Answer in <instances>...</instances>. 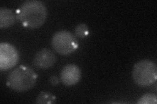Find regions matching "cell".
Here are the masks:
<instances>
[{
    "label": "cell",
    "mask_w": 157,
    "mask_h": 104,
    "mask_svg": "<svg viewBox=\"0 0 157 104\" xmlns=\"http://www.w3.org/2000/svg\"><path fill=\"white\" fill-rule=\"evenodd\" d=\"M47 16V9L43 2L29 0L24 2L18 10V18L23 26L36 29L42 26Z\"/></svg>",
    "instance_id": "obj_1"
},
{
    "label": "cell",
    "mask_w": 157,
    "mask_h": 104,
    "mask_svg": "<svg viewBox=\"0 0 157 104\" xmlns=\"http://www.w3.org/2000/svg\"><path fill=\"white\" fill-rule=\"evenodd\" d=\"M37 80V74L32 68L21 65L9 74L7 85L14 91L25 92L33 87Z\"/></svg>",
    "instance_id": "obj_2"
},
{
    "label": "cell",
    "mask_w": 157,
    "mask_h": 104,
    "mask_svg": "<svg viewBox=\"0 0 157 104\" xmlns=\"http://www.w3.org/2000/svg\"><path fill=\"white\" fill-rule=\"evenodd\" d=\"M132 77L134 82L142 87H148L155 83L157 80V66L155 62L144 59L133 67Z\"/></svg>",
    "instance_id": "obj_3"
},
{
    "label": "cell",
    "mask_w": 157,
    "mask_h": 104,
    "mask_svg": "<svg viewBox=\"0 0 157 104\" xmlns=\"http://www.w3.org/2000/svg\"><path fill=\"white\" fill-rule=\"evenodd\" d=\"M51 44L55 52L61 56L70 55L76 50L78 46L75 36L66 30L58 31L54 34Z\"/></svg>",
    "instance_id": "obj_4"
},
{
    "label": "cell",
    "mask_w": 157,
    "mask_h": 104,
    "mask_svg": "<svg viewBox=\"0 0 157 104\" xmlns=\"http://www.w3.org/2000/svg\"><path fill=\"white\" fill-rule=\"evenodd\" d=\"M19 61L17 49L6 42L0 44V70H8L16 66Z\"/></svg>",
    "instance_id": "obj_5"
},
{
    "label": "cell",
    "mask_w": 157,
    "mask_h": 104,
    "mask_svg": "<svg viewBox=\"0 0 157 104\" xmlns=\"http://www.w3.org/2000/svg\"><path fill=\"white\" fill-rule=\"evenodd\" d=\"M56 56L52 50L43 48L36 53L33 58V64L40 69H48L55 65Z\"/></svg>",
    "instance_id": "obj_6"
},
{
    "label": "cell",
    "mask_w": 157,
    "mask_h": 104,
    "mask_svg": "<svg viewBox=\"0 0 157 104\" xmlns=\"http://www.w3.org/2000/svg\"><path fill=\"white\" fill-rule=\"evenodd\" d=\"M81 78L80 68L76 64H70L62 68L60 73L61 81L66 86H73L79 82Z\"/></svg>",
    "instance_id": "obj_7"
},
{
    "label": "cell",
    "mask_w": 157,
    "mask_h": 104,
    "mask_svg": "<svg viewBox=\"0 0 157 104\" xmlns=\"http://www.w3.org/2000/svg\"><path fill=\"white\" fill-rule=\"evenodd\" d=\"M16 22V16L13 11L7 8H0V27L8 28Z\"/></svg>",
    "instance_id": "obj_8"
},
{
    "label": "cell",
    "mask_w": 157,
    "mask_h": 104,
    "mask_svg": "<svg viewBox=\"0 0 157 104\" xmlns=\"http://www.w3.org/2000/svg\"><path fill=\"white\" fill-rule=\"evenodd\" d=\"M56 100V96L49 92H41L36 98V103L38 104L55 103Z\"/></svg>",
    "instance_id": "obj_9"
},
{
    "label": "cell",
    "mask_w": 157,
    "mask_h": 104,
    "mask_svg": "<svg viewBox=\"0 0 157 104\" xmlns=\"http://www.w3.org/2000/svg\"><path fill=\"white\" fill-rule=\"evenodd\" d=\"M75 36L80 38H85L89 34V29L85 23H80L75 29Z\"/></svg>",
    "instance_id": "obj_10"
},
{
    "label": "cell",
    "mask_w": 157,
    "mask_h": 104,
    "mask_svg": "<svg viewBox=\"0 0 157 104\" xmlns=\"http://www.w3.org/2000/svg\"><path fill=\"white\" fill-rule=\"evenodd\" d=\"M157 103V96L154 94H145L140 98L137 104H156Z\"/></svg>",
    "instance_id": "obj_11"
},
{
    "label": "cell",
    "mask_w": 157,
    "mask_h": 104,
    "mask_svg": "<svg viewBox=\"0 0 157 104\" xmlns=\"http://www.w3.org/2000/svg\"><path fill=\"white\" fill-rule=\"evenodd\" d=\"M49 81H50L51 84L52 85H53V86H55V85H58V83H59L58 79V77L56 76H51L50 77V80H49Z\"/></svg>",
    "instance_id": "obj_12"
}]
</instances>
